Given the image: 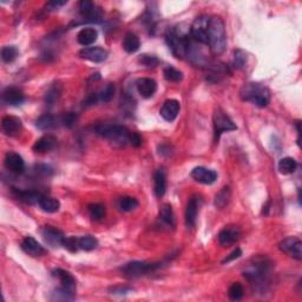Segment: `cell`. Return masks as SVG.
Returning <instances> with one entry per match:
<instances>
[{"label":"cell","instance_id":"cell-48","mask_svg":"<svg viewBox=\"0 0 302 302\" xmlns=\"http://www.w3.org/2000/svg\"><path fill=\"white\" fill-rule=\"evenodd\" d=\"M130 144L133 146H140L141 144H142V138H141V136L138 135V133L132 132L131 138H130Z\"/></svg>","mask_w":302,"mask_h":302},{"label":"cell","instance_id":"cell-28","mask_svg":"<svg viewBox=\"0 0 302 302\" xmlns=\"http://www.w3.org/2000/svg\"><path fill=\"white\" fill-rule=\"evenodd\" d=\"M75 298H76L75 292L63 287V286L62 287L57 288L56 290H53L52 296H51V299H52L53 301H72L75 300Z\"/></svg>","mask_w":302,"mask_h":302},{"label":"cell","instance_id":"cell-20","mask_svg":"<svg viewBox=\"0 0 302 302\" xmlns=\"http://www.w3.org/2000/svg\"><path fill=\"white\" fill-rule=\"evenodd\" d=\"M1 127L4 132L6 133L7 136H16L21 131V129H23V123H21V121L18 117L6 116L2 118Z\"/></svg>","mask_w":302,"mask_h":302},{"label":"cell","instance_id":"cell-21","mask_svg":"<svg viewBox=\"0 0 302 302\" xmlns=\"http://www.w3.org/2000/svg\"><path fill=\"white\" fill-rule=\"evenodd\" d=\"M57 143H58V141H57V138L54 136L45 135L43 137H40L39 140H37V142L33 144L32 149H33V151L42 154V152H48L52 150V149L57 146Z\"/></svg>","mask_w":302,"mask_h":302},{"label":"cell","instance_id":"cell-25","mask_svg":"<svg viewBox=\"0 0 302 302\" xmlns=\"http://www.w3.org/2000/svg\"><path fill=\"white\" fill-rule=\"evenodd\" d=\"M38 206L40 207V209H42L43 211H45V213H50V214L57 213V211L59 210V208H61V203H59V201L57 200V198L48 197V196H44V195L40 197L39 202H38Z\"/></svg>","mask_w":302,"mask_h":302},{"label":"cell","instance_id":"cell-18","mask_svg":"<svg viewBox=\"0 0 302 302\" xmlns=\"http://www.w3.org/2000/svg\"><path fill=\"white\" fill-rule=\"evenodd\" d=\"M21 248L27 255L33 257L42 256L43 254H45L44 247L39 242L34 240L33 238H31V236H27V238H24L23 242H21Z\"/></svg>","mask_w":302,"mask_h":302},{"label":"cell","instance_id":"cell-43","mask_svg":"<svg viewBox=\"0 0 302 302\" xmlns=\"http://www.w3.org/2000/svg\"><path fill=\"white\" fill-rule=\"evenodd\" d=\"M63 246L65 247L67 250H70L71 253H76L78 249H79V246H78V238H65L64 244Z\"/></svg>","mask_w":302,"mask_h":302},{"label":"cell","instance_id":"cell-16","mask_svg":"<svg viewBox=\"0 0 302 302\" xmlns=\"http://www.w3.org/2000/svg\"><path fill=\"white\" fill-rule=\"evenodd\" d=\"M200 197L197 196H192L189 200L186 210V224L188 228H194L196 224V220H197L198 209H200Z\"/></svg>","mask_w":302,"mask_h":302},{"label":"cell","instance_id":"cell-42","mask_svg":"<svg viewBox=\"0 0 302 302\" xmlns=\"http://www.w3.org/2000/svg\"><path fill=\"white\" fill-rule=\"evenodd\" d=\"M62 123L64 124L66 127H73L76 125V123H77V116H76L73 112L65 113V115L62 117Z\"/></svg>","mask_w":302,"mask_h":302},{"label":"cell","instance_id":"cell-6","mask_svg":"<svg viewBox=\"0 0 302 302\" xmlns=\"http://www.w3.org/2000/svg\"><path fill=\"white\" fill-rule=\"evenodd\" d=\"M214 129H215V140L219 141L223 132L234 131L238 129L236 124L221 108H217L214 112Z\"/></svg>","mask_w":302,"mask_h":302},{"label":"cell","instance_id":"cell-13","mask_svg":"<svg viewBox=\"0 0 302 302\" xmlns=\"http://www.w3.org/2000/svg\"><path fill=\"white\" fill-rule=\"evenodd\" d=\"M179 109H181V105H179V102L176 99H168L165 100L163 107L160 108V116L163 117V119H165L167 122H173L177 118L178 113H179Z\"/></svg>","mask_w":302,"mask_h":302},{"label":"cell","instance_id":"cell-30","mask_svg":"<svg viewBox=\"0 0 302 302\" xmlns=\"http://www.w3.org/2000/svg\"><path fill=\"white\" fill-rule=\"evenodd\" d=\"M159 219L163 223L169 227H175V216L170 205H163L159 210Z\"/></svg>","mask_w":302,"mask_h":302},{"label":"cell","instance_id":"cell-39","mask_svg":"<svg viewBox=\"0 0 302 302\" xmlns=\"http://www.w3.org/2000/svg\"><path fill=\"white\" fill-rule=\"evenodd\" d=\"M115 96V85L113 84H108L105 88L102 89L100 94L98 95L99 99L104 103H109Z\"/></svg>","mask_w":302,"mask_h":302},{"label":"cell","instance_id":"cell-45","mask_svg":"<svg viewBox=\"0 0 302 302\" xmlns=\"http://www.w3.org/2000/svg\"><path fill=\"white\" fill-rule=\"evenodd\" d=\"M36 171L38 174H40V175L43 176H50L52 175V168L48 167V165H45V164H39L36 167Z\"/></svg>","mask_w":302,"mask_h":302},{"label":"cell","instance_id":"cell-4","mask_svg":"<svg viewBox=\"0 0 302 302\" xmlns=\"http://www.w3.org/2000/svg\"><path fill=\"white\" fill-rule=\"evenodd\" d=\"M96 131L98 135L104 137L105 140L122 146L130 143V138H131L132 133L130 132L127 127H123V125H116V124L98 125L96 127Z\"/></svg>","mask_w":302,"mask_h":302},{"label":"cell","instance_id":"cell-14","mask_svg":"<svg viewBox=\"0 0 302 302\" xmlns=\"http://www.w3.org/2000/svg\"><path fill=\"white\" fill-rule=\"evenodd\" d=\"M43 236H44L45 241L48 242L50 246L52 247H59L64 244L65 236L61 230L57 229V228L51 227V225H46L43 228Z\"/></svg>","mask_w":302,"mask_h":302},{"label":"cell","instance_id":"cell-41","mask_svg":"<svg viewBox=\"0 0 302 302\" xmlns=\"http://www.w3.org/2000/svg\"><path fill=\"white\" fill-rule=\"evenodd\" d=\"M140 63L146 67H156L159 64V61L154 56L143 54V56L140 57Z\"/></svg>","mask_w":302,"mask_h":302},{"label":"cell","instance_id":"cell-17","mask_svg":"<svg viewBox=\"0 0 302 302\" xmlns=\"http://www.w3.org/2000/svg\"><path fill=\"white\" fill-rule=\"evenodd\" d=\"M2 100L11 107H18L21 105L25 100L23 91L18 88H7L2 92Z\"/></svg>","mask_w":302,"mask_h":302},{"label":"cell","instance_id":"cell-37","mask_svg":"<svg viewBox=\"0 0 302 302\" xmlns=\"http://www.w3.org/2000/svg\"><path fill=\"white\" fill-rule=\"evenodd\" d=\"M243 294H244L243 287H242V285L238 284V282H235V284L231 285L229 290H228V295H229L230 300L233 301L241 300Z\"/></svg>","mask_w":302,"mask_h":302},{"label":"cell","instance_id":"cell-29","mask_svg":"<svg viewBox=\"0 0 302 302\" xmlns=\"http://www.w3.org/2000/svg\"><path fill=\"white\" fill-rule=\"evenodd\" d=\"M57 122H58V119H57L56 117L46 113V115L39 117V118L37 119L36 127L40 130H51L57 127Z\"/></svg>","mask_w":302,"mask_h":302},{"label":"cell","instance_id":"cell-44","mask_svg":"<svg viewBox=\"0 0 302 302\" xmlns=\"http://www.w3.org/2000/svg\"><path fill=\"white\" fill-rule=\"evenodd\" d=\"M58 96H59V90L54 86V88L50 89V91L46 94V98H45L46 103H48V105H52L53 103L58 99Z\"/></svg>","mask_w":302,"mask_h":302},{"label":"cell","instance_id":"cell-46","mask_svg":"<svg viewBox=\"0 0 302 302\" xmlns=\"http://www.w3.org/2000/svg\"><path fill=\"white\" fill-rule=\"evenodd\" d=\"M241 255H242V250L240 248H236L233 253H231L230 255H228V256L222 261V263H229V262H231V261H234V260H236V258L240 257Z\"/></svg>","mask_w":302,"mask_h":302},{"label":"cell","instance_id":"cell-22","mask_svg":"<svg viewBox=\"0 0 302 302\" xmlns=\"http://www.w3.org/2000/svg\"><path fill=\"white\" fill-rule=\"evenodd\" d=\"M154 191L157 197H163L167 191V175L163 169H157L154 174Z\"/></svg>","mask_w":302,"mask_h":302},{"label":"cell","instance_id":"cell-26","mask_svg":"<svg viewBox=\"0 0 302 302\" xmlns=\"http://www.w3.org/2000/svg\"><path fill=\"white\" fill-rule=\"evenodd\" d=\"M16 197L18 198L19 201L24 203H29V205H34V203L39 202L40 197H42V194L37 191H31V190H16L15 191Z\"/></svg>","mask_w":302,"mask_h":302},{"label":"cell","instance_id":"cell-19","mask_svg":"<svg viewBox=\"0 0 302 302\" xmlns=\"http://www.w3.org/2000/svg\"><path fill=\"white\" fill-rule=\"evenodd\" d=\"M136 88L138 94L144 98H150L157 90V83L151 78H140L136 81Z\"/></svg>","mask_w":302,"mask_h":302},{"label":"cell","instance_id":"cell-23","mask_svg":"<svg viewBox=\"0 0 302 302\" xmlns=\"http://www.w3.org/2000/svg\"><path fill=\"white\" fill-rule=\"evenodd\" d=\"M52 273H53L54 276L58 277V280L61 281L63 287H65V288H67V289L73 290V292H75L76 290V279L71 275V274L69 273V271L64 270V269L58 268V269H54Z\"/></svg>","mask_w":302,"mask_h":302},{"label":"cell","instance_id":"cell-33","mask_svg":"<svg viewBox=\"0 0 302 302\" xmlns=\"http://www.w3.org/2000/svg\"><path fill=\"white\" fill-rule=\"evenodd\" d=\"M18 53L19 51L16 46H4L1 50V59L5 63H12L13 61H16V58L18 57Z\"/></svg>","mask_w":302,"mask_h":302},{"label":"cell","instance_id":"cell-36","mask_svg":"<svg viewBox=\"0 0 302 302\" xmlns=\"http://www.w3.org/2000/svg\"><path fill=\"white\" fill-rule=\"evenodd\" d=\"M230 198V189L229 187H224L221 191H219V194L215 197V206L217 208H223L228 202H229Z\"/></svg>","mask_w":302,"mask_h":302},{"label":"cell","instance_id":"cell-40","mask_svg":"<svg viewBox=\"0 0 302 302\" xmlns=\"http://www.w3.org/2000/svg\"><path fill=\"white\" fill-rule=\"evenodd\" d=\"M247 59L248 58H247V53L244 52V51L238 50L234 53V65H235V67H238V69H242V67L246 66Z\"/></svg>","mask_w":302,"mask_h":302},{"label":"cell","instance_id":"cell-8","mask_svg":"<svg viewBox=\"0 0 302 302\" xmlns=\"http://www.w3.org/2000/svg\"><path fill=\"white\" fill-rule=\"evenodd\" d=\"M279 248L288 256L295 258L298 261L302 260V242L300 238H295V236L285 238V240L280 242Z\"/></svg>","mask_w":302,"mask_h":302},{"label":"cell","instance_id":"cell-2","mask_svg":"<svg viewBox=\"0 0 302 302\" xmlns=\"http://www.w3.org/2000/svg\"><path fill=\"white\" fill-rule=\"evenodd\" d=\"M208 44L215 56H220L227 48L224 23L220 17H211L208 25Z\"/></svg>","mask_w":302,"mask_h":302},{"label":"cell","instance_id":"cell-7","mask_svg":"<svg viewBox=\"0 0 302 302\" xmlns=\"http://www.w3.org/2000/svg\"><path fill=\"white\" fill-rule=\"evenodd\" d=\"M210 18L207 16H201L196 18L190 27V34L192 39H195L201 44H208V25Z\"/></svg>","mask_w":302,"mask_h":302},{"label":"cell","instance_id":"cell-15","mask_svg":"<svg viewBox=\"0 0 302 302\" xmlns=\"http://www.w3.org/2000/svg\"><path fill=\"white\" fill-rule=\"evenodd\" d=\"M5 167L12 173L21 174L25 170V162L17 152H9L5 157Z\"/></svg>","mask_w":302,"mask_h":302},{"label":"cell","instance_id":"cell-35","mask_svg":"<svg viewBox=\"0 0 302 302\" xmlns=\"http://www.w3.org/2000/svg\"><path fill=\"white\" fill-rule=\"evenodd\" d=\"M138 207V201L131 196H125L119 201V208L122 211H132Z\"/></svg>","mask_w":302,"mask_h":302},{"label":"cell","instance_id":"cell-11","mask_svg":"<svg viewBox=\"0 0 302 302\" xmlns=\"http://www.w3.org/2000/svg\"><path fill=\"white\" fill-rule=\"evenodd\" d=\"M79 12L86 19V21L95 23V21H99L102 19V11L89 0H83L79 2Z\"/></svg>","mask_w":302,"mask_h":302},{"label":"cell","instance_id":"cell-12","mask_svg":"<svg viewBox=\"0 0 302 302\" xmlns=\"http://www.w3.org/2000/svg\"><path fill=\"white\" fill-rule=\"evenodd\" d=\"M191 177L196 182L202 184H213L217 179V173L211 169H207L205 167H196L191 171Z\"/></svg>","mask_w":302,"mask_h":302},{"label":"cell","instance_id":"cell-9","mask_svg":"<svg viewBox=\"0 0 302 302\" xmlns=\"http://www.w3.org/2000/svg\"><path fill=\"white\" fill-rule=\"evenodd\" d=\"M241 238V230L240 228L236 225H228L224 227L220 231L219 234V242L223 247H228L238 242Z\"/></svg>","mask_w":302,"mask_h":302},{"label":"cell","instance_id":"cell-5","mask_svg":"<svg viewBox=\"0 0 302 302\" xmlns=\"http://www.w3.org/2000/svg\"><path fill=\"white\" fill-rule=\"evenodd\" d=\"M157 263H148L144 261H132V262L127 263L121 268L122 273L124 276L129 277V279H136V277H141L143 275H146L150 271L155 270L159 268Z\"/></svg>","mask_w":302,"mask_h":302},{"label":"cell","instance_id":"cell-47","mask_svg":"<svg viewBox=\"0 0 302 302\" xmlns=\"http://www.w3.org/2000/svg\"><path fill=\"white\" fill-rule=\"evenodd\" d=\"M111 294H118V295H124V294H127L129 292H131V288L127 287H113L111 288Z\"/></svg>","mask_w":302,"mask_h":302},{"label":"cell","instance_id":"cell-49","mask_svg":"<svg viewBox=\"0 0 302 302\" xmlns=\"http://www.w3.org/2000/svg\"><path fill=\"white\" fill-rule=\"evenodd\" d=\"M65 4H66V1H50L48 5H46V7L50 10H57V9H59V7L64 6Z\"/></svg>","mask_w":302,"mask_h":302},{"label":"cell","instance_id":"cell-27","mask_svg":"<svg viewBox=\"0 0 302 302\" xmlns=\"http://www.w3.org/2000/svg\"><path fill=\"white\" fill-rule=\"evenodd\" d=\"M140 46H141L140 38L136 36L135 33L129 32V33L125 34L123 39V48L127 53L137 52V51L140 50Z\"/></svg>","mask_w":302,"mask_h":302},{"label":"cell","instance_id":"cell-31","mask_svg":"<svg viewBox=\"0 0 302 302\" xmlns=\"http://www.w3.org/2000/svg\"><path fill=\"white\" fill-rule=\"evenodd\" d=\"M298 168V163L292 157H285L279 162V170L284 175H289L293 174Z\"/></svg>","mask_w":302,"mask_h":302},{"label":"cell","instance_id":"cell-34","mask_svg":"<svg viewBox=\"0 0 302 302\" xmlns=\"http://www.w3.org/2000/svg\"><path fill=\"white\" fill-rule=\"evenodd\" d=\"M90 216L96 221H99L105 216V207L100 203H92L88 207Z\"/></svg>","mask_w":302,"mask_h":302},{"label":"cell","instance_id":"cell-10","mask_svg":"<svg viewBox=\"0 0 302 302\" xmlns=\"http://www.w3.org/2000/svg\"><path fill=\"white\" fill-rule=\"evenodd\" d=\"M79 56L89 62L103 63L108 59L109 52L100 46H94V48H84L79 51Z\"/></svg>","mask_w":302,"mask_h":302},{"label":"cell","instance_id":"cell-24","mask_svg":"<svg viewBox=\"0 0 302 302\" xmlns=\"http://www.w3.org/2000/svg\"><path fill=\"white\" fill-rule=\"evenodd\" d=\"M98 38V32L96 29L92 27H85V29L80 30L79 33L77 34V40L80 45L88 46L94 44Z\"/></svg>","mask_w":302,"mask_h":302},{"label":"cell","instance_id":"cell-3","mask_svg":"<svg viewBox=\"0 0 302 302\" xmlns=\"http://www.w3.org/2000/svg\"><path fill=\"white\" fill-rule=\"evenodd\" d=\"M240 97L244 102L252 103L258 108L268 107L270 92L267 86L260 83H247L240 90Z\"/></svg>","mask_w":302,"mask_h":302},{"label":"cell","instance_id":"cell-32","mask_svg":"<svg viewBox=\"0 0 302 302\" xmlns=\"http://www.w3.org/2000/svg\"><path fill=\"white\" fill-rule=\"evenodd\" d=\"M78 246H79V249L91 252V250L96 249L98 247V240L91 235L81 236V238H78Z\"/></svg>","mask_w":302,"mask_h":302},{"label":"cell","instance_id":"cell-1","mask_svg":"<svg viewBox=\"0 0 302 302\" xmlns=\"http://www.w3.org/2000/svg\"><path fill=\"white\" fill-rule=\"evenodd\" d=\"M271 262L266 256H256L244 268L243 276L258 290H265L269 284Z\"/></svg>","mask_w":302,"mask_h":302},{"label":"cell","instance_id":"cell-38","mask_svg":"<svg viewBox=\"0 0 302 302\" xmlns=\"http://www.w3.org/2000/svg\"><path fill=\"white\" fill-rule=\"evenodd\" d=\"M164 78L169 81H181L183 79V73H182L179 70H176L175 67L169 66L167 69H164Z\"/></svg>","mask_w":302,"mask_h":302}]
</instances>
